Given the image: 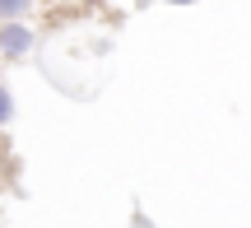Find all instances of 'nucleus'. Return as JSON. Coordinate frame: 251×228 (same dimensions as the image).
I'll list each match as a JSON object with an SVG mask.
<instances>
[{
	"mask_svg": "<svg viewBox=\"0 0 251 228\" xmlns=\"http://www.w3.org/2000/svg\"><path fill=\"white\" fill-rule=\"evenodd\" d=\"M28 47H33V33H28L24 24H14V19H5V33H0V51H5V56H24Z\"/></svg>",
	"mask_w": 251,
	"mask_h": 228,
	"instance_id": "obj_1",
	"label": "nucleus"
},
{
	"mask_svg": "<svg viewBox=\"0 0 251 228\" xmlns=\"http://www.w3.org/2000/svg\"><path fill=\"white\" fill-rule=\"evenodd\" d=\"M28 9V0H0V19H19Z\"/></svg>",
	"mask_w": 251,
	"mask_h": 228,
	"instance_id": "obj_2",
	"label": "nucleus"
},
{
	"mask_svg": "<svg viewBox=\"0 0 251 228\" xmlns=\"http://www.w3.org/2000/svg\"><path fill=\"white\" fill-rule=\"evenodd\" d=\"M9 117H14V102H9V93H5V89H0V126H5V121H9Z\"/></svg>",
	"mask_w": 251,
	"mask_h": 228,
	"instance_id": "obj_3",
	"label": "nucleus"
},
{
	"mask_svg": "<svg viewBox=\"0 0 251 228\" xmlns=\"http://www.w3.org/2000/svg\"><path fill=\"white\" fill-rule=\"evenodd\" d=\"M168 5H191V0H168Z\"/></svg>",
	"mask_w": 251,
	"mask_h": 228,
	"instance_id": "obj_4",
	"label": "nucleus"
}]
</instances>
